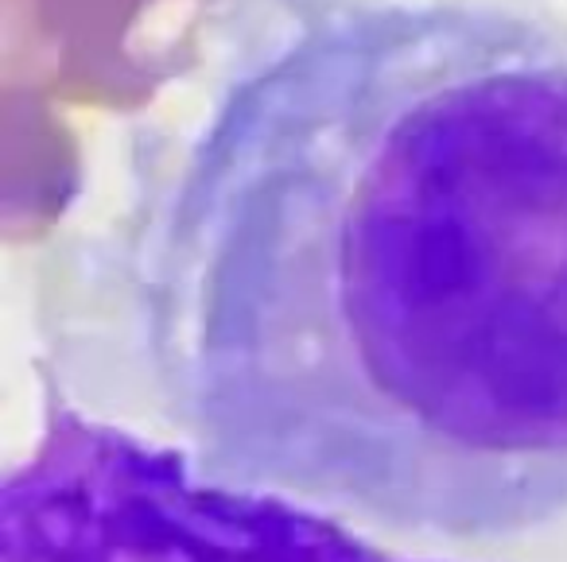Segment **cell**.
<instances>
[{
  "label": "cell",
  "instance_id": "cell-1",
  "mask_svg": "<svg viewBox=\"0 0 567 562\" xmlns=\"http://www.w3.org/2000/svg\"><path fill=\"white\" fill-rule=\"evenodd\" d=\"M156 381L221 477L435 539L567 516V40L334 9L241 71L159 214Z\"/></svg>",
  "mask_w": 567,
  "mask_h": 562
},
{
  "label": "cell",
  "instance_id": "cell-2",
  "mask_svg": "<svg viewBox=\"0 0 567 562\" xmlns=\"http://www.w3.org/2000/svg\"><path fill=\"white\" fill-rule=\"evenodd\" d=\"M4 562H404L288 492L59 412L4 489Z\"/></svg>",
  "mask_w": 567,
  "mask_h": 562
}]
</instances>
